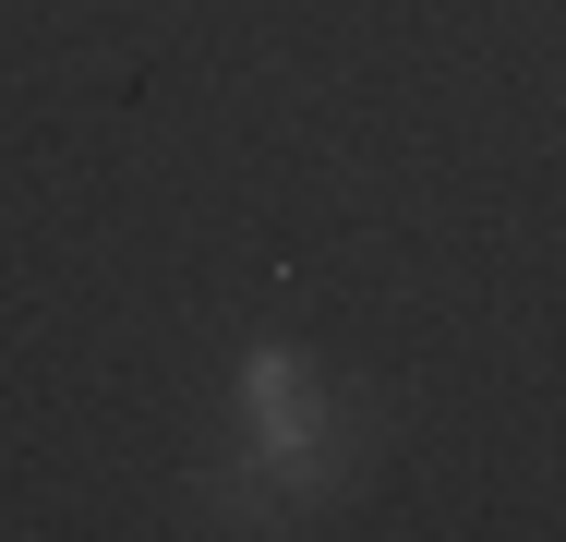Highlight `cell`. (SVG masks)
Wrapping results in <instances>:
<instances>
[{"label":"cell","instance_id":"6da1fadb","mask_svg":"<svg viewBox=\"0 0 566 542\" xmlns=\"http://www.w3.org/2000/svg\"><path fill=\"white\" fill-rule=\"evenodd\" d=\"M193 507H206V531H277V519H290V494H277L265 470H229V482H193Z\"/></svg>","mask_w":566,"mask_h":542}]
</instances>
